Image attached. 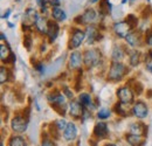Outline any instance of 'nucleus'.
<instances>
[{
	"mask_svg": "<svg viewBox=\"0 0 152 146\" xmlns=\"http://www.w3.org/2000/svg\"><path fill=\"white\" fill-rule=\"evenodd\" d=\"M126 73V68H125V66H123L122 63H119V62H114L113 64H111V67H110V70H109V80H111V81H119V80H122L123 78V76L125 75Z\"/></svg>",
	"mask_w": 152,
	"mask_h": 146,
	"instance_id": "obj_1",
	"label": "nucleus"
},
{
	"mask_svg": "<svg viewBox=\"0 0 152 146\" xmlns=\"http://www.w3.org/2000/svg\"><path fill=\"white\" fill-rule=\"evenodd\" d=\"M99 61H101V53H99V50L91 49V50L86 52V54H84V63H86L87 67L93 68V67H95V66H97L99 63Z\"/></svg>",
	"mask_w": 152,
	"mask_h": 146,
	"instance_id": "obj_2",
	"label": "nucleus"
},
{
	"mask_svg": "<svg viewBox=\"0 0 152 146\" xmlns=\"http://www.w3.org/2000/svg\"><path fill=\"white\" fill-rule=\"evenodd\" d=\"M117 96H118V98H119L121 103H123V104H130V103H132L133 102L132 91H131L129 88H126V87L118 89V91H117Z\"/></svg>",
	"mask_w": 152,
	"mask_h": 146,
	"instance_id": "obj_3",
	"label": "nucleus"
},
{
	"mask_svg": "<svg viewBox=\"0 0 152 146\" xmlns=\"http://www.w3.org/2000/svg\"><path fill=\"white\" fill-rule=\"evenodd\" d=\"M130 26L128 25V22H117L115 23L114 26V29H115V33L118 35L119 37H126L130 33Z\"/></svg>",
	"mask_w": 152,
	"mask_h": 146,
	"instance_id": "obj_4",
	"label": "nucleus"
},
{
	"mask_svg": "<svg viewBox=\"0 0 152 146\" xmlns=\"http://www.w3.org/2000/svg\"><path fill=\"white\" fill-rule=\"evenodd\" d=\"M86 37V34L84 32L80 31V29H76L74 31V34L70 39V43H69V48H77L78 46H81L82 41L84 40Z\"/></svg>",
	"mask_w": 152,
	"mask_h": 146,
	"instance_id": "obj_5",
	"label": "nucleus"
},
{
	"mask_svg": "<svg viewBox=\"0 0 152 146\" xmlns=\"http://www.w3.org/2000/svg\"><path fill=\"white\" fill-rule=\"evenodd\" d=\"M12 128L15 131V132H23V131H26V128H27V119H25L23 117H15L13 120H12Z\"/></svg>",
	"mask_w": 152,
	"mask_h": 146,
	"instance_id": "obj_6",
	"label": "nucleus"
},
{
	"mask_svg": "<svg viewBox=\"0 0 152 146\" xmlns=\"http://www.w3.org/2000/svg\"><path fill=\"white\" fill-rule=\"evenodd\" d=\"M133 115L138 118H145L148 116V108L143 102H137L133 107Z\"/></svg>",
	"mask_w": 152,
	"mask_h": 146,
	"instance_id": "obj_7",
	"label": "nucleus"
},
{
	"mask_svg": "<svg viewBox=\"0 0 152 146\" xmlns=\"http://www.w3.org/2000/svg\"><path fill=\"white\" fill-rule=\"evenodd\" d=\"M76 136H77V128H76L75 124L69 123L64 130V133H63L64 139L66 140H73V139H75Z\"/></svg>",
	"mask_w": 152,
	"mask_h": 146,
	"instance_id": "obj_8",
	"label": "nucleus"
},
{
	"mask_svg": "<svg viewBox=\"0 0 152 146\" xmlns=\"http://www.w3.org/2000/svg\"><path fill=\"white\" fill-rule=\"evenodd\" d=\"M82 62V55L78 52H74L72 53L70 57H69V69H75L81 66Z\"/></svg>",
	"mask_w": 152,
	"mask_h": 146,
	"instance_id": "obj_9",
	"label": "nucleus"
},
{
	"mask_svg": "<svg viewBox=\"0 0 152 146\" xmlns=\"http://www.w3.org/2000/svg\"><path fill=\"white\" fill-rule=\"evenodd\" d=\"M58 25H57L56 22H53V21H49L48 22V32H47V34H48V36H49V41L50 42H53V41H55V39L57 37V34H58Z\"/></svg>",
	"mask_w": 152,
	"mask_h": 146,
	"instance_id": "obj_10",
	"label": "nucleus"
},
{
	"mask_svg": "<svg viewBox=\"0 0 152 146\" xmlns=\"http://www.w3.org/2000/svg\"><path fill=\"white\" fill-rule=\"evenodd\" d=\"M96 18H97L96 12L93 8H89V9H87V11L84 12V14L82 15L81 20H82L84 23H93V22L96 21Z\"/></svg>",
	"mask_w": 152,
	"mask_h": 146,
	"instance_id": "obj_11",
	"label": "nucleus"
},
{
	"mask_svg": "<svg viewBox=\"0 0 152 146\" xmlns=\"http://www.w3.org/2000/svg\"><path fill=\"white\" fill-rule=\"evenodd\" d=\"M94 133H95V136L99 137V138H104L108 134V125L105 123L96 124L95 128H94Z\"/></svg>",
	"mask_w": 152,
	"mask_h": 146,
	"instance_id": "obj_12",
	"label": "nucleus"
},
{
	"mask_svg": "<svg viewBox=\"0 0 152 146\" xmlns=\"http://www.w3.org/2000/svg\"><path fill=\"white\" fill-rule=\"evenodd\" d=\"M126 140L128 143L131 146H142L144 143V139L140 137V136H137V134H129L126 136Z\"/></svg>",
	"mask_w": 152,
	"mask_h": 146,
	"instance_id": "obj_13",
	"label": "nucleus"
},
{
	"mask_svg": "<svg viewBox=\"0 0 152 146\" xmlns=\"http://www.w3.org/2000/svg\"><path fill=\"white\" fill-rule=\"evenodd\" d=\"M70 115L73 116V117H75V118H78V117H81L82 116V107L77 103V102H72L70 103Z\"/></svg>",
	"mask_w": 152,
	"mask_h": 146,
	"instance_id": "obj_14",
	"label": "nucleus"
},
{
	"mask_svg": "<svg viewBox=\"0 0 152 146\" xmlns=\"http://www.w3.org/2000/svg\"><path fill=\"white\" fill-rule=\"evenodd\" d=\"M125 39H126V42L131 47H136V46H138L140 43V36H139L138 33H130Z\"/></svg>",
	"mask_w": 152,
	"mask_h": 146,
	"instance_id": "obj_15",
	"label": "nucleus"
},
{
	"mask_svg": "<svg viewBox=\"0 0 152 146\" xmlns=\"http://www.w3.org/2000/svg\"><path fill=\"white\" fill-rule=\"evenodd\" d=\"M130 131H131V133H132V134L142 136V134H144V133H145L146 128H145V125H143V124H140V123H134V124L131 125Z\"/></svg>",
	"mask_w": 152,
	"mask_h": 146,
	"instance_id": "obj_16",
	"label": "nucleus"
},
{
	"mask_svg": "<svg viewBox=\"0 0 152 146\" xmlns=\"http://www.w3.org/2000/svg\"><path fill=\"white\" fill-rule=\"evenodd\" d=\"M110 12H111V4L109 2V0H103L99 4V13L103 15H107Z\"/></svg>",
	"mask_w": 152,
	"mask_h": 146,
	"instance_id": "obj_17",
	"label": "nucleus"
},
{
	"mask_svg": "<svg viewBox=\"0 0 152 146\" xmlns=\"http://www.w3.org/2000/svg\"><path fill=\"white\" fill-rule=\"evenodd\" d=\"M35 26H37L39 32H41V33H47V32H48V25H47V22L45 21V19L41 18V17L38 18L37 22H35Z\"/></svg>",
	"mask_w": 152,
	"mask_h": 146,
	"instance_id": "obj_18",
	"label": "nucleus"
},
{
	"mask_svg": "<svg viewBox=\"0 0 152 146\" xmlns=\"http://www.w3.org/2000/svg\"><path fill=\"white\" fill-rule=\"evenodd\" d=\"M49 101L53 103V104H58V105H62L66 103V99H64V96H62L61 93H54L53 96H49L48 97Z\"/></svg>",
	"mask_w": 152,
	"mask_h": 146,
	"instance_id": "obj_19",
	"label": "nucleus"
},
{
	"mask_svg": "<svg viewBox=\"0 0 152 146\" xmlns=\"http://www.w3.org/2000/svg\"><path fill=\"white\" fill-rule=\"evenodd\" d=\"M88 43L89 45H91V43H94V41L95 40H97L98 37H101V36H98V33H97V31H96L94 27H89L88 28Z\"/></svg>",
	"mask_w": 152,
	"mask_h": 146,
	"instance_id": "obj_20",
	"label": "nucleus"
},
{
	"mask_svg": "<svg viewBox=\"0 0 152 146\" xmlns=\"http://www.w3.org/2000/svg\"><path fill=\"white\" fill-rule=\"evenodd\" d=\"M53 17L55 20L57 21H63V20H66V13L61 9V8H58V7H54V9H53Z\"/></svg>",
	"mask_w": 152,
	"mask_h": 146,
	"instance_id": "obj_21",
	"label": "nucleus"
},
{
	"mask_svg": "<svg viewBox=\"0 0 152 146\" xmlns=\"http://www.w3.org/2000/svg\"><path fill=\"white\" fill-rule=\"evenodd\" d=\"M78 99H80V103L82 105H84V107H88V105L91 104V98H90V96L88 93H81Z\"/></svg>",
	"mask_w": 152,
	"mask_h": 146,
	"instance_id": "obj_22",
	"label": "nucleus"
},
{
	"mask_svg": "<svg viewBox=\"0 0 152 146\" xmlns=\"http://www.w3.org/2000/svg\"><path fill=\"white\" fill-rule=\"evenodd\" d=\"M124 56V53L122 50L121 47H115L114 50H113V57H114L115 61H121Z\"/></svg>",
	"mask_w": 152,
	"mask_h": 146,
	"instance_id": "obj_23",
	"label": "nucleus"
},
{
	"mask_svg": "<svg viewBox=\"0 0 152 146\" xmlns=\"http://www.w3.org/2000/svg\"><path fill=\"white\" fill-rule=\"evenodd\" d=\"M10 146H26V143L21 137H13L10 140Z\"/></svg>",
	"mask_w": 152,
	"mask_h": 146,
	"instance_id": "obj_24",
	"label": "nucleus"
},
{
	"mask_svg": "<svg viewBox=\"0 0 152 146\" xmlns=\"http://www.w3.org/2000/svg\"><path fill=\"white\" fill-rule=\"evenodd\" d=\"M11 50H10V48L7 47V46H5V45H1V54H0V56H1V60H4V61H6L10 56H11Z\"/></svg>",
	"mask_w": 152,
	"mask_h": 146,
	"instance_id": "obj_25",
	"label": "nucleus"
},
{
	"mask_svg": "<svg viewBox=\"0 0 152 146\" xmlns=\"http://www.w3.org/2000/svg\"><path fill=\"white\" fill-rule=\"evenodd\" d=\"M7 81H8V72L4 67H1V69H0V82L5 83Z\"/></svg>",
	"mask_w": 152,
	"mask_h": 146,
	"instance_id": "obj_26",
	"label": "nucleus"
},
{
	"mask_svg": "<svg viewBox=\"0 0 152 146\" xmlns=\"http://www.w3.org/2000/svg\"><path fill=\"white\" fill-rule=\"evenodd\" d=\"M139 56L140 54L138 52H133L130 57V62H131V66H137L139 63Z\"/></svg>",
	"mask_w": 152,
	"mask_h": 146,
	"instance_id": "obj_27",
	"label": "nucleus"
},
{
	"mask_svg": "<svg viewBox=\"0 0 152 146\" xmlns=\"http://www.w3.org/2000/svg\"><path fill=\"white\" fill-rule=\"evenodd\" d=\"M126 22H128V25H129L131 28H133V27L137 25L138 20H137V18H136L134 15L130 14V15H128V17H126Z\"/></svg>",
	"mask_w": 152,
	"mask_h": 146,
	"instance_id": "obj_28",
	"label": "nucleus"
},
{
	"mask_svg": "<svg viewBox=\"0 0 152 146\" xmlns=\"http://www.w3.org/2000/svg\"><path fill=\"white\" fill-rule=\"evenodd\" d=\"M109 116H110V111L105 108L101 109L98 112V118H101V119H107V118H109Z\"/></svg>",
	"mask_w": 152,
	"mask_h": 146,
	"instance_id": "obj_29",
	"label": "nucleus"
},
{
	"mask_svg": "<svg viewBox=\"0 0 152 146\" xmlns=\"http://www.w3.org/2000/svg\"><path fill=\"white\" fill-rule=\"evenodd\" d=\"M61 61H63V57H61V58H58L56 62H54V64L53 66H50L49 68H48V72H49V74H52V73H54V70L55 69H57L58 67H60V64L62 63Z\"/></svg>",
	"mask_w": 152,
	"mask_h": 146,
	"instance_id": "obj_30",
	"label": "nucleus"
},
{
	"mask_svg": "<svg viewBox=\"0 0 152 146\" xmlns=\"http://www.w3.org/2000/svg\"><path fill=\"white\" fill-rule=\"evenodd\" d=\"M23 46L29 50L31 49V47H32V37L29 36V35H26L25 39H23Z\"/></svg>",
	"mask_w": 152,
	"mask_h": 146,
	"instance_id": "obj_31",
	"label": "nucleus"
},
{
	"mask_svg": "<svg viewBox=\"0 0 152 146\" xmlns=\"http://www.w3.org/2000/svg\"><path fill=\"white\" fill-rule=\"evenodd\" d=\"M56 125H57V128H58V130H66V128H67L68 124H67L64 120H57Z\"/></svg>",
	"mask_w": 152,
	"mask_h": 146,
	"instance_id": "obj_32",
	"label": "nucleus"
},
{
	"mask_svg": "<svg viewBox=\"0 0 152 146\" xmlns=\"http://www.w3.org/2000/svg\"><path fill=\"white\" fill-rule=\"evenodd\" d=\"M48 2H49L52 6H55V7H57V6L60 5V0H48Z\"/></svg>",
	"mask_w": 152,
	"mask_h": 146,
	"instance_id": "obj_33",
	"label": "nucleus"
},
{
	"mask_svg": "<svg viewBox=\"0 0 152 146\" xmlns=\"http://www.w3.org/2000/svg\"><path fill=\"white\" fill-rule=\"evenodd\" d=\"M42 146H55V144L53 142H50V140H45L42 143Z\"/></svg>",
	"mask_w": 152,
	"mask_h": 146,
	"instance_id": "obj_34",
	"label": "nucleus"
},
{
	"mask_svg": "<svg viewBox=\"0 0 152 146\" xmlns=\"http://www.w3.org/2000/svg\"><path fill=\"white\" fill-rule=\"evenodd\" d=\"M148 43L152 46V33H149V34H148Z\"/></svg>",
	"mask_w": 152,
	"mask_h": 146,
	"instance_id": "obj_35",
	"label": "nucleus"
},
{
	"mask_svg": "<svg viewBox=\"0 0 152 146\" xmlns=\"http://www.w3.org/2000/svg\"><path fill=\"white\" fill-rule=\"evenodd\" d=\"M64 92L67 93V96H68V97H73V93H72V92H69V89H68L67 87H64Z\"/></svg>",
	"mask_w": 152,
	"mask_h": 146,
	"instance_id": "obj_36",
	"label": "nucleus"
},
{
	"mask_svg": "<svg viewBox=\"0 0 152 146\" xmlns=\"http://www.w3.org/2000/svg\"><path fill=\"white\" fill-rule=\"evenodd\" d=\"M10 13H11V11L8 9V11H7V12H6V13L2 15V18H8V17H10Z\"/></svg>",
	"mask_w": 152,
	"mask_h": 146,
	"instance_id": "obj_37",
	"label": "nucleus"
},
{
	"mask_svg": "<svg viewBox=\"0 0 152 146\" xmlns=\"http://www.w3.org/2000/svg\"><path fill=\"white\" fill-rule=\"evenodd\" d=\"M148 68H149V69H150V70H151V72H152V66H149Z\"/></svg>",
	"mask_w": 152,
	"mask_h": 146,
	"instance_id": "obj_38",
	"label": "nucleus"
},
{
	"mask_svg": "<svg viewBox=\"0 0 152 146\" xmlns=\"http://www.w3.org/2000/svg\"><path fill=\"white\" fill-rule=\"evenodd\" d=\"M107 146H116V145H114V144H109V145H107Z\"/></svg>",
	"mask_w": 152,
	"mask_h": 146,
	"instance_id": "obj_39",
	"label": "nucleus"
},
{
	"mask_svg": "<svg viewBox=\"0 0 152 146\" xmlns=\"http://www.w3.org/2000/svg\"><path fill=\"white\" fill-rule=\"evenodd\" d=\"M95 1H97V0H91V2H95Z\"/></svg>",
	"mask_w": 152,
	"mask_h": 146,
	"instance_id": "obj_40",
	"label": "nucleus"
}]
</instances>
